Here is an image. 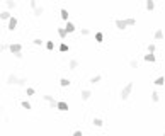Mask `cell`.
<instances>
[{
  "label": "cell",
  "mask_w": 165,
  "mask_h": 136,
  "mask_svg": "<svg viewBox=\"0 0 165 136\" xmlns=\"http://www.w3.org/2000/svg\"><path fill=\"white\" fill-rule=\"evenodd\" d=\"M16 27H17V17L12 15V17L9 19V26H7V29H9V31H14Z\"/></svg>",
  "instance_id": "6"
},
{
  "label": "cell",
  "mask_w": 165,
  "mask_h": 136,
  "mask_svg": "<svg viewBox=\"0 0 165 136\" xmlns=\"http://www.w3.org/2000/svg\"><path fill=\"white\" fill-rule=\"evenodd\" d=\"M5 49H9V46H7V44H2V46H0V51H5Z\"/></svg>",
  "instance_id": "37"
},
{
  "label": "cell",
  "mask_w": 165,
  "mask_h": 136,
  "mask_svg": "<svg viewBox=\"0 0 165 136\" xmlns=\"http://www.w3.org/2000/svg\"><path fill=\"white\" fill-rule=\"evenodd\" d=\"M145 61H148V63H155V61H157V56H155V55H152V53H148V55H145Z\"/></svg>",
  "instance_id": "13"
},
{
  "label": "cell",
  "mask_w": 165,
  "mask_h": 136,
  "mask_svg": "<svg viewBox=\"0 0 165 136\" xmlns=\"http://www.w3.org/2000/svg\"><path fill=\"white\" fill-rule=\"evenodd\" d=\"M162 136H165V133H163V134H162Z\"/></svg>",
  "instance_id": "39"
},
{
  "label": "cell",
  "mask_w": 165,
  "mask_h": 136,
  "mask_svg": "<svg viewBox=\"0 0 165 136\" xmlns=\"http://www.w3.org/2000/svg\"><path fill=\"white\" fill-rule=\"evenodd\" d=\"M29 5H31V9H33V10L38 9V2H36V0H31V2H29Z\"/></svg>",
  "instance_id": "30"
},
{
  "label": "cell",
  "mask_w": 165,
  "mask_h": 136,
  "mask_svg": "<svg viewBox=\"0 0 165 136\" xmlns=\"http://www.w3.org/2000/svg\"><path fill=\"white\" fill-rule=\"evenodd\" d=\"M80 34H82V36H89V34H90V31L85 27V29H82V31H80Z\"/></svg>",
  "instance_id": "35"
},
{
  "label": "cell",
  "mask_w": 165,
  "mask_h": 136,
  "mask_svg": "<svg viewBox=\"0 0 165 136\" xmlns=\"http://www.w3.org/2000/svg\"><path fill=\"white\" fill-rule=\"evenodd\" d=\"M114 24H116V27H117L119 31H124V29L128 27V24H126V19H116V20H114Z\"/></svg>",
  "instance_id": "4"
},
{
  "label": "cell",
  "mask_w": 165,
  "mask_h": 136,
  "mask_svg": "<svg viewBox=\"0 0 165 136\" xmlns=\"http://www.w3.org/2000/svg\"><path fill=\"white\" fill-rule=\"evenodd\" d=\"M77 66H78V61H77V60H70V70H75Z\"/></svg>",
  "instance_id": "24"
},
{
  "label": "cell",
  "mask_w": 165,
  "mask_h": 136,
  "mask_svg": "<svg viewBox=\"0 0 165 136\" xmlns=\"http://www.w3.org/2000/svg\"><path fill=\"white\" fill-rule=\"evenodd\" d=\"M92 124H94L95 128H102L104 126V121L100 119V117H94V119H92Z\"/></svg>",
  "instance_id": "10"
},
{
  "label": "cell",
  "mask_w": 165,
  "mask_h": 136,
  "mask_svg": "<svg viewBox=\"0 0 165 136\" xmlns=\"http://www.w3.org/2000/svg\"><path fill=\"white\" fill-rule=\"evenodd\" d=\"M41 14H43V7H38V9L34 10V15H36V17H39Z\"/></svg>",
  "instance_id": "29"
},
{
  "label": "cell",
  "mask_w": 165,
  "mask_h": 136,
  "mask_svg": "<svg viewBox=\"0 0 165 136\" xmlns=\"http://www.w3.org/2000/svg\"><path fill=\"white\" fill-rule=\"evenodd\" d=\"M0 109H2V107H0Z\"/></svg>",
  "instance_id": "40"
},
{
  "label": "cell",
  "mask_w": 165,
  "mask_h": 136,
  "mask_svg": "<svg viewBox=\"0 0 165 136\" xmlns=\"http://www.w3.org/2000/svg\"><path fill=\"white\" fill-rule=\"evenodd\" d=\"M153 83H155V85H158V87H162V85L165 83V77H158L155 82H153Z\"/></svg>",
  "instance_id": "18"
},
{
  "label": "cell",
  "mask_w": 165,
  "mask_h": 136,
  "mask_svg": "<svg viewBox=\"0 0 165 136\" xmlns=\"http://www.w3.org/2000/svg\"><path fill=\"white\" fill-rule=\"evenodd\" d=\"M56 31H58V36H60L61 39H65V38H66V31H65V27H58Z\"/></svg>",
  "instance_id": "16"
},
{
  "label": "cell",
  "mask_w": 165,
  "mask_h": 136,
  "mask_svg": "<svg viewBox=\"0 0 165 136\" xmlns=\"http://www.w3.org/2000/svg\"><path fill=\"white\" fill-rule=\"evenodd\" d=\"M53 48H55V43H53V41H48V43H46V49H49V51H51Z\"/></svg>",
  "instance_id": "27"
},
{
  "label": "cell",
  "mask_w": 165,
  "mask_h": 136,
  "mask_svg": "<svg viewBox=\"0 0 165 136\" xmlns=\"http://www.w3.org/2000/svg\"><path fill=\"white\" fill-rule=\"evenodd\" d=\"M26 82H27V78H19L17 85H19V87H24V85H26Z\"/></svg>",
  "instance_id": "28"
},
{
  "label": "cell",
  "mask_w": 165,
  "mask_h": 136,
  "mask_svg": "<svg viewBox=\"0 0 165 136\" xmlns=\"http://www.w3.org/2000/svg\"><path fill=\"white\" fill-rule=\"evenodd\" d=\"M130 66H131V68H138V60H131V61H130Z\"/></svg>",
  "instance_id": "32"
},
{
  "label": "cell",
  "mask_w": 165,
  "mask_h": 136,
  "mask_svg": "<svg viewBox=\"0 0 165 136\" xmlns=\"http://www.w3.org/2000/svg\"><path fill=\"white\" fill-rule=\"evenodd\" d=\"M100 80H102V77H100V75H95V77H92V78H90V80H89V82H90L92 85H97Z\"/></svg>",
  "instance_id": "15"
},
{
  "label": "cell",
  "mask_w": 165,
  "mask_h": 136,
  "mask_svg": "<svg viewBox=\"0 0 165 136\" xmlns=\"http://www.w3.org/2000/svg\"><path fill=\"white\" fill-rule=\"evenodd\" d=\"M75 29H77V26H75L71 20H68L66 22V26H65V31H66V34H70V33H75Z\"/></svg>",
  "instance_id": "8"
},
{
  "label": "cell",
  "mask_w": 165,
  "mask_h": 136,
  "mask_svg": "<svg viewBox=\"0 0 165 136\" xmlns=\"http://www.w3.org/2000/svg\"><path fill=\"white\" fill-rule=\"evenodd\" d=\"M90 97H92V92L90 90H87V88H85V90H82V101H89Z\"/></svg>",
  "instance_id": "11"
},
{
  "label": "cell",
  "mask_w": 165,
  "mask_h": 136,
  "mask_svg": "<svg viewBox=\"0 0 165 136\" xmlns=\"http://www.w3.org/2000/svg\"><path fill=\"white\" fill-rule=\"evenodd\" d=\"M0 46H2V39H0Z\"/></svg>",
  "instance_id": "38"
},
{
  "label": "cell",
  "mask_w": 165,
  "mask_h": 136,
  "mask_svg": "<svg viewBox=\"0 0 165 136\" xmlns=\"http://www.w3.org/2000/svg\"><path fill=\"white\" fill-rule=\"evenodd\" d=\"M56 109L58 111H61V112H66L70 107H68V104L65 102V101H58V106H56Z\"/></svg>",
  "instance_id": "7"
},
{
  "label": "cell",
  "mask_w": 165,
  "mask_h": 136,
  "mask_svg": "<svg viewBox=\"0 0 165 136\" xmlns=\"http://www.w3.org/2000/svg\"><path fill=\"white\" fill-rule=\"evenodd\" d=\"M9 51L12 53V55H17V53H22V46H20L19 43H12V44H9Z\"/></svg>",
  "instance_id": "2"
},
{
  "label": "cell",
  "mask_w": 165,
  "mask_h": 136,
  "mask_svg": "<svg viewBox=\"0 0 165 136\" xmlns=\"http://www.w3.org/2000/svg\"><path fill=\"white\" fill-rule=\"evenodd\" d=\"M153 38H155V39H163V31L162 29H157L155 34H153Z\"/></svg>",
  "instance_id": "17"
},
{
  "label": "cell",
  "mask_w": 165,
  "mask_h": 136,
  "mask_svg": "<svg viewBox=\"0 0 165 136\" xmlns=\"http://www.w3.org/2000/svg\"><path fill=\"white\" fill-rule=\"evenodd\" d=\"M131 90H133V82H128L126 85L123 87V90H121V99L123 101H126V99H130V95H131Z\"/></svg>",
  "instance_id": "1"
},
{
  "label": "cell",
  "mask_w": 165,
  "mask_h": 136,
  "mask_svg": "<svg viewBox=\"0 0 165 136\" xmlns=\"http://www.w3.org/2000/svg\"><path fill=\"white\" fill-rule=\"evenodd\" d=\"M126 24H128V26H135V24H136V20L133 19V17H130V19H126Z\"/></svg>",
  "instance_id": "31"
},
{
  "label": "cell",
  "mask_w": 165,
  "mask_h": 136,
  "mask_svg": "<svg viewBox=\"0 0 165 136\" xmlns=\"http://www.w3.org/2000/svg\"><path fill=\"white\" fill-rule=\"evenodd\" d=\"M20 106H22L24 109H27V111L33 109V106H31V102H29V101H22V102H20Z\"/></svg>",
  "instance_id": "21"
},
{
  "label": "cell",
  "mask_w": 165,
  "mask_h": 136,
  "mask_svg": "<svg viewBox=\"0 0 165 136\" xmlns=\"http://www.w3.org/2000/svg\"><path fill=\"white\" fill-rule=\"evenodd\" d=\"M10 17H12V14H10L9 10H3V12H0V19H2V20H9Z\"/></svg>",
  "instance_id": "12"
},
{
  "label": "cell",
  "mask_w": 165,
  "mask_h": 136,
  "mask_svg": "<svg viewBox=\"0 0 165 136\" xmlns=\"http://www.w3.org/2000/svg\"><path fill=\"white\" fill-rule=\"evenodd\" d=\"M70 83L71 82L68 80V78H61V80H60V85H61V87H70Z\"/></svg>",
  "instance_id": "19"
},
{
  "label": "cell",
  "mask_w": 165,
  "mask_h": 136,
  "mask_svg": "<svg viewBox=\"0 0 165 136\" xmlns=\"http://www.w3.org/2000/svg\"><path fill=\"white\" fill-rule=\"evenodd\" d=\"M33 43H34V44H36V46H41V44H43V39H39V38H36V39H34V41H33Z\"/></svg>",
  "instance_id": "33"
},
{
  "label": "cell",
  "mask_w": 165,
  "mask_h": 136,
  "mask_svg": "<svg viewBox=\"0 0 165 136\" xmlns=\"http://www.w3.org/2000/svg\"><path fill=\"white\" fill-rule=\"evenodd\" d=\"M7 9H16V5H17V3L16 2H14V0H7Z\"/></svg>",
  "instance_id": "22"
},
{
  "label": "cell",
  "mask_w": 165,
  "mask_h": 136,
  "mask_svg": "<svg viewBox=\"0 0 165 136\" xmlns=\"http://www.w3.org/2000/svg\"><path fill=\"white\" fill-rule=\"evenodd\" d=\"M155 49H157V46L153 44V43H150V44H148V53H152V55H153V53H155Z\"/></svg>",
  "instance_id": "26"
},
{
  "label": "cell",
  "mask_w": 165,
  "mask_h": 136,
  "mask_svg": "<svg viewBox=\"0 0 165 136\" xmlns=\"http://www.w3.org/2000/svg\"><path fill=\"white\" fill-rule=\"evenodd\" d=\"M95 41H97V43H102V41H104V34H102V33H95Z\"/></svg>",
  "instance_id": "23"
},
{
  "label": "cell",
  "mask_w": 165,
  "mask_h": 136,
  "mask_svg": "<svg viewBox=\"0 0 165 136\" xmlns=\"http://www.w3.org/2000/svg\"><path fill=\"white\" fill-rule=\"evenodd\" d=\"M26 92H27V95H29V97H31V95H34V88H33V87H27Z\"/></svg>",
  "instance_id": "34"
},
{
  "label": "cell",
  "mask_w": 165,
  "mask_h": 136,
  "mask_svg": "<svg viewBox=\"0 0 165 136\" xmlns=\"http://www.w3.org/2000/svg\"><path fill=\"white\" fill-rule=\"evenodd\" d=\"M152 101H153V102H158V101H160V94H158L157 90L152 92Z\"/></svg>",
  "instance_id": "20"
},
{
  "label": "cell",
  "mask_w": 165,
  "mask_h": 136,
  "mask_svg": "<svg viewBox=\"0 0 165 136\" xmlns=\"http://www.w3.org/2000/svg\"><path fill=\"white\" fill-rule=\"evenodd\" d=\"M58 49H60V51H61V53H66V51H68V44H65V43H61Z\"/></svg>",
  "instance_id": "25"
},
{
  "label": "cell",
  "mask_w": 165,
  "mask_h": 136,
  "mask_svg": "<svg viewBox=\"0 0 165 136\" xmlns=\"http://www.w3.org/2000/svg\"><path fill=\"white\" fill-rule=\"evenodd\" d=\"M17 82H19V77H17L16 73H10L9 77H7V83L9 85H17Z\"/></svg>",
  "instance_id": "5"
},
{
  "label": "cell",
  "mask_w": 165,
  "mask_h": 136,
  "mask_svg": "<svg viewBox=\"0 0 165 136\" xmlns=\"http://www.w3.org/2000/svg\"><path fill=\"white\" fill-rule=\"evenodd\" d=\"M43 99H44V101L49 104V107H51V109H56V106H58V101H56L53 95H43Z\"/></svg>",
  "instance_id": "3"
},
{
  "label": "cell",
  "mask_w": 165,
  "mask_h": 136,
  "mask_svg": "<svg viewBox=\"0 0 165 136\" xmlns=\"http://www.w3.org/2000/svg\"><path fill=\"white\" fill-rule=\"evenodd\" d=\"M60 15H61V19H63V20H66V22L70 20V14H68V10H66V9H61V10H60Z\"/></svg>",
  "instance_id": "9"
},
{
  "label": "cell",
  "mask_w": 165,
  "mask_h": 136,
  "mask_svg": "<svg viewBox=\"0 0 165 136\" xmlns=\"http://www.w3.org/2000/svg\"><path fill=\"white\" fill-rule=\"evenodd\" d=\"M145 7H146V10H150V12H152V10L155 9V2H153V0H146Z\"/></svg>",
  "instance_id": "14"
},
{
  "label": "cell",
  "mask_w": 165,
  "mask_h": 136,
  "mask_svg": "<svg viewBox=\"0 0 165 136\" xmlns=\"http://www.w3.org/2000/svg\"><path fill=\"white\" fill-rule=\"evenodd\" d=\"M71 136H84V133H82V131H73V134Z\"/></svg>",
  "instance_id": "36"
}]
</instances>
